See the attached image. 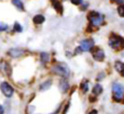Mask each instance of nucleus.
Returning a JSON list of instances; mask_svg holds the SVG:
<instances>
[{"instance_id":"nucleus-15","label":"nucleus","mask_w":124,"mask_h":114,"mask_svg":"<svg viewBox=\"0 0 124 114\" xmlns=\"http://www.w3.org/2000/svg\"><path fill=\"white\" fill-rule=\"evenodd\" d=\"M59 87H61V90L63 91V92H66L68 89V84L67 81H65V80H63V81H61V84H59Z\"/></svg>"},{"instance_id":"nucleus-20","label":"nucleus","mask_w":124,"mask_h":114,"mask_svg":"<svg viewBox=\"0 0 124 114\" xmlns=\"http://www.w3.org/2000/svg\"><path fill=\"white\" fill-rule=\"evenodd\" d=\"M70 1H71V3H74L76 6L81 5V2H82V0H70Z\"/></svg>"},{"instance_id":"nucleus-7","label":"nucleus","mask_w":124,"mask_h":114,"mask_svg":"<svg viewBox=\"0 0 124 114\" xmlns=\"http://www.w3.org/2000/svg\"><path fill=\"white\" fill-rule=\"evenodd\" d=\"M92 56H93V58L97 61H102L104 59V52L101 48H96L94 52L92 53Z\"/></svg>"},{"instance_id":"nucleus-23","label":"nucleus","mask_w":124,"mask_h":114,"mask_svg":"<svg viewBox=\"0 0 124 114\" xmlns=\"http://www.w3.org/2000/svg\"><path fill=\"white\" fill-rule=\"evenodd\" d=\"M114 1H117V2H122L123 0H114Z\"/></svg>"},{"instance_id":"nucleus-19","label":"nucleus","mask_w":124,"mask_h":114,"mask_svg":"<svg viewBox=\"0 0 124 114\" xmlns=\"http://www.w3.org/2000/svg\"><path fill=\"white\" fill-rule=\"evenodd\" d=\"M8 30V25L6 23H1L0 22V31H6Z\"/></svg>"},{"instance_id":"nucleus-14","label":"nucleus","mask_w":124,"mask_h":114,"mask_svg":"<svg viewBox=\"0 0 124 114\" xmlns=\"http://www.w3.org/2000/svg\"><path fill=\"white\" fill-rule=\"evenodd\" d=\"M80 88H81L82 92H87V91H88V89H89V82L87 81V80H85V81L80 84Z\"/></svg>"},{"instance_id":"nucleus-17","label":"nucleus","mask_w":124,"mask_h":114,"mask_svg":"<svg viewBox=\"0 0 124 114\" xmlns=\"http://www.w3.org/2000/svg\"><path fill=\"white\" fill-rule=\"evenodd\" d=\"M117 13H119L120 16L124 18V5L119 6V8H117Z\"/></svg>"},{"instance_id":"nucleus-2","label":"nucleus","mask_w":124,"mask_h":114,"mask_svg":"<svg viewBox=\"0 0 124 114\" xmlns=\"http://www.w3.org/2000/svg\"><path fill=\"white\" fill-rule=\"evenodd\" d=\"M88 19H89L90 23L92 24L93 26H99L103 23L104 21V16L102 14H100L99 12H96V11H92L88 14Z\"/></svg>"},{"instance_id":"nucleus-22","label":"nucleus","mask_w":124,"mask_h":114,"mask_svg":"<svg viewBox=\"0 0 124 114\" xmlns=\"http://www.w3.org/2000/svg\"><path fill=\"white\" fill-rule=\"evenodd\" d=\"M89 114H98V112H97L96 110H93V111H91V112H90Z\"/></svg>"},{"instance_id":"nucleus-21","label":"nucleus","mask_w":124,"mask_h":114,"mask_svg":"<svg viewBox=\"0 0 124 114\" xmlns=\"http://www.w3.org/2000/svg\"><path fill=\"white\" fill-rule=\"evenodd\" d=\"M0 114H3V107L0 105Z\"/></svg>"},{"instance_id":"nucleus-5","label":"nucleus","mask_w":124,"mask_h":114,"mask_svg":"<svg viewBox=\"0 0 124 114\" xmlns=\"http://www.w3.org/2000/svg\"><path fill=\"white\" fill-rule=\"evenodd\" d=\"M93 45H94L93 41H92L91 38H88V40H84L80 42L79 48H80V51H82V52H89L93 48Z\"/></svg>"},{"instance_id":"nucleus-18","label":"nucleus","mask_w":124,"mask_h":114,"mask_svg":"<svg viewBox=\"0 0 124 114\" xmlns=\"http://www.w3.org/2000/svg\"><path fill=\"white\" fill-rule=\"evenodd\" d=\"M14 31H16V32H22L21 24H19L18 22H16V23H14Z\"/></svg>"},{"instance_id":"nucleus-1","label":"nucleus","mask_w":124,"mask_h":114,"mask_svg":"<svg viewBox=\"0 0 124 114\" xmlns=\"http://www.w3.org/2000/svg\"><path fill=\"white\" fill-rule=\"evenodd\" d=\"M109 45L113 49H122L124 47V38H122L119 35L112 34L109 40Z\"/></svg>"},{"instance_id":"nucleus-6","label":"nucleus","mask_w":124,"mask_h":114,"mask_svg":"<svg viewBox=\"0 0 124 114\" xmlns=\"http://www.w3.org/2000/svg\"><path fill=\"white\" fill-rule=\"evenodd\" d=\"M0 88H1V91H2V93L5 94L6 97H7V98H10V97H12V94H13V92H14L12 86H10V84H8V82H6V81L1 84Z\"/></svg>"},{"instance_id":"nucleus-16","label":"nucleus","mask_w":124,"mask_h":114,"mask_svg":"<svg viewBox=\"0 0 124 114\" xmlns=\"http://www.w3.org/2000/svg\"><path fill=\"white\" fill-rule=\"evenodd\" d=\"M51 84H52V82L49 81H46V82H44V84H42V86H41V90L42 91H44V90H47V89L49 88V87H51Z\"/></svg>"},{"instance_id":"nucleus-4","label":"nucleus","mask_w":124,"mask_h":114,"mask_svg":"<svg viewBox=\"0 0 124 114\" xmlns=\"http://www.w3.org/2000/svg\"><path fill=\"white\" fill-rule=\"evenodd\" d=\"M112 91H113V98L115 101H121L124 96V87L119 82H115L112 86Z\"/></svg>"},{"instance_id":"nucleus-12","label":"nucleus","mask_w":124,"mask_h":114,"mask_svg":"<svg viewBox=\"0 0 124 114\" xmlns=\"http://www.w3.org/2000/svg\"><path fill=\"white\" fill-rule=\"evenodd\" d=\"M93 94H96V96H99V94H101L102 93V86L101 84H96V86L93 87Z\"/></svg>"},{"instance_id":"nucleus-8","label":"nucleus","mask_w":124,"mask_h":114,"mask_svg":"<svg viewBox=\"0 0 124 114\" xmlns=\"http://www.w3.org/2000/svg\"><path fill=\"white\" fill-rule=\"evenodd\" d=\"M52 5H53V7L56 9V11L58 13H63V6L61 5L58 0H52Z\"/></svg>"},{"instance_id":"nucleus-10","label":"nucleus","mask_w":124,"mask_h":114,"mask_svg":"<svg viewBox=\"0 0 124 114\" xmlns=\"http://www.w3.org/2000/svg\"><path fill=\"white\" fill-rule=\"evenodd\" d=\"M33 21H34V23H36V24H42L43 22L45 21V18L43 15H41V14H38V15L34 16Z\"/></svg>"},{"instance_id":"nucleus-13","label":"nucleus","mask_w":124,"mask_h":114,"mask_svg":"<svg viewBox=\"0 0 124 114\" xmlns=\"http://www.w3.org/2000/svg\"><path fill=\"white\" fill-rule=\"evenodd\" d=\"M41 61H42L43 64L48 63V61H49V55H48L47 53H42V54H41Z\"/></svg>"},{"instance_id":"nucleus-24","label":"nucleus","mask_w":124,"mask_h":114,"mask_svg":"<svg viewBox=\"0 0 124 114\" xmlns=\"http://www.w3.org/2000/svg\"><path fill=\"white\" fill-rule=\"evenodd\" d=\"M52 114H55V113H52Z\"/></svg>"},{"instance_id":"nucleus-9","label":"nucleus","mask_w":124,"mask_h":114,"mask_svg":"<svg viewBox=\"0 0 124 114\" xmlns=\"http://www.w3.org/2000/svg\"><path fill=\"white\" fill-rule=\"evenodd\" d=\"M115 69L122 76H124V63H122V61H115Z\"/></svg>"},{"instance_id":"nucleus-3","label":"nucleus","mask_w":124,"mask_h":114,"mask_svg":"<svg viewBox=\"0 0 124 114\" xmlns=\"http://www.w3.org/2000/svg\"><path fill=\"white\" fill-rule=\"evenodd\" d=\"M53 71L56 75H59V76L65 78L69 77V74H70V70L66 64H57V65H55L53 67Z\"/></svg>"},{"instance_id":"nucleus-11","label":"nucleus","mask_w":124,"mask_h":114,"mask_svg":"<svg viewBox=\"0 0 124 114\" xmlns=\"http://www.w3.org/2000/svg\"><path fill=\"white\" fill-rule=\"evenodd\" d=\"M12 3H13V6L16 8H18V9L20 10V11H23V3H22L21 0H12Z\"/></svg>"}]
</instances>
